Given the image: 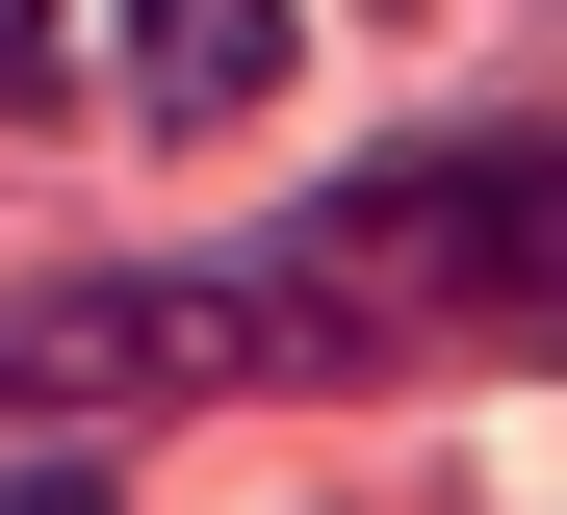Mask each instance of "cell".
<instances>
[{
  "label": "cell",
  "instance_id": "6da1fadb",
  "mask_svg": "<svg viewBox=\"0 0 567 515\" xmlns=\"http://www.w3.org/2000/svg\"><path fill=\"white\" fill-rule=\"evenodd\" d=\"M207 284H27L0 309V412H155V387H207Z\"/></svg>",
  "mask_w": 567,
  "mask_h": 515
},
{
  "label": "cell",
  "instance_id": "7a4b0ae2",
  "mask_svg": "<svg viewBox=\"0 0 567 515\" xmlns=\"http://www.w3.org/2000/svg\"><path fill=\"white\" fill-rule=\"evenodd\" d=\"M104 78L155 130H233V103H284V0H104Z\"/></svg>",
  "mask_w": 567,
  "mask_h": 515
},
{
  "label": "cell",
  "instance_id": "3957f363",
  "mask_svg": "<svg viewBox=\"0 0 567 515\" xmlns=\"http://www.w3.org/2000/svg\"><path fill=\"white\" fill-rule=\"evenodd\" d=\"M0 515H130V490L104 464H0Z\"/></svg>",
  "mask_w": 567,
  "mask_h": 515
},
{
  "label": "cell",
  "instance_id": "277c9868",
  "mask_svg": "<svg viewBox=\"0 0 567 515\" xmlns=\"http://www.w3.org/2000/svg\"><path fill=\"white\" fill-rule=\"evenodd\" d=\"M0 103H27V0H0Z\"/></svg>",
  "mask_w": 567,
  "mask_h": 515
}]
</instances>
